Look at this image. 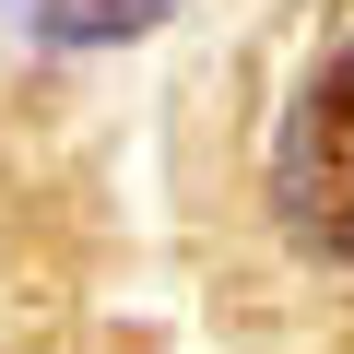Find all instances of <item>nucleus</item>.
I'll return each mask as SVG.
<instances>
[{
    "mask_svg": "<svg viewBox=\"0 0 354 354\" xmlns=\"http://www.w3.org/2000/svg\"><path fill=\"white\" fill-rule=\"evenodd\" d=\"M272 225L295 260L354 272V24L272 106Z\"/></svg>",
    "mask_w": 354,
    "mask_h": 354,
    "instance_id": "obj_1",
    "label": "nucleus"
},
{
    "mask_svg": "<svg viewBox=\"0 0 354 354\" xmlns=\"http://www.w3.org/2000/svg\"><path fill=\"white\" fill-rule=\"evenodd\" d=\"M24 12V36H48V48H130V36H153L177 0H12Z\"/></svg>",
    "mask_w": 354,
    "mask_h": 354,
    "instance_id": "obj_2",
    "label": "nucleus"
}]
</instances>
